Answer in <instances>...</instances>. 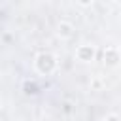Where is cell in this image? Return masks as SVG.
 <instances>
[{
    "label": "cell",
    "mask_w": 121,
    "mask_h": 121,
    "mask_svg": "<svg viewBox=\"0 0 121 121\" xmlns=\"http://www.w3.org/2000/svg\"><path fill=\"white\" fill-rule=\"evenodd\" d=\"M34 66H36V70H38L40 74L47 76V74H51V72L57 68V59H55L51 53L43 51V53H38V55H36Z\"/></svg>",
    "instance_id": "obj_1"
},
{
    "label": "cell",
    "mask_w": 121,
    "mask_h": 121,
    "mask_svg": "<svg viewBox=\"0 0 121 121\" xmlns=\"http://www.w3.org/2000/svg\"><path fill=\"white\" fill-rule=\"evenodd\" d=\"M76 57L81 60V62H91L95 59V47L89 45V43H83L76 49Z\"/></svg>",
    "instance_id": "obj_2"
},
{
    "label": "cell",
    "mask_w": 121,
    "mask_h": 121,
    "mask_svg": "<svg viewBox=\"0 0 121 121\" xmlns=\"http://www.w3.org/2000/svg\"><path fill=\"white\" fill-rule=\"evenodd\" d=\"M57 34H59L62 40L72 38V36H74V25L68 23V21H60V23L57 25Z\"/></svg>",
    "instance_id": "obj_3"
},
{
    "label": "cell",
    "mask_w": 121,
    "mask_h": 121,
    "mask_svg": "<svg viewBox=\"0 0 121 121\" xmlns=\"http://www.w3.org/2000/svg\"><path fill=\"white\" fill-rule=\"evenodd\" d=\"M117 62H119V53H117V49H115V47H108V49L104 51V64H108V66H117Z\"/></svg>",
    "instance_id": "obj_4"
},
{
    "label": "cell",
    "mask_w": 121,
    "mask_h": 121,
    "mask_svg": "<svg viewBox=\"0 0 121 121\" xmlns=\"http://www.w3.org/2000/svg\"><path fill=\"white\" fill-rule=\"evenodd\" d=\"M106 121H119V117H117L115 113H112V115H108V117H106Z\"/></svg>",
    "instance_id": "obj_5"
}]
</instances>
